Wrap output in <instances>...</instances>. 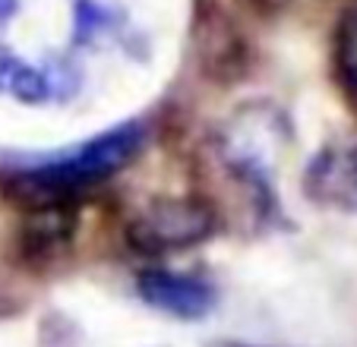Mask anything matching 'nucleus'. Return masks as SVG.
<instances>
[{"mask_svg":"<svg viewBox=\"0 0 357 347\" xmlns=\"http://www.w3.org/2000/svg\"><path fill=\"white\" fill-rule=\"evenodd\" d=\"M212 218L202 206L190 202H168L152 206L127 227V237L142 253H165V249L193 247L202 237H209Z\"/></svg>","mask_w":357,"mask_h":347,"instance_id":"1","label":"nucleus"},{"mask_svg":"<svg viewBox=\"0 0 357 347\" xmlns=\"http://www.w3.org/2000/svg\"><path fill=\"white\" fill-rule=\"evenodd\" d=\"M139 139H142L139 127H121V130H114V133L89 142L76 158H70L67 164L51 171V177L63 180L61 187H86V183H92V180L111 177V174L121 171L136 155Z\"/></svg>","mask_w":357,"mask_h":347,"instance_id":"2","label":"nucleus"},{"mask_svg":"<svg viewBox=\"0 0 357 347\" xmlns=\"http://www.w3.org/2000/svg\"><path fill=\"white\" fill-rule=\"evenodd\" d=\"M139 294L149 307L162 309L168 316H177V319H199L215 303L212 287L171 272H146L139 278Z\"/></svg>","mask_w":357,"mask_h":347,"instance_id":"3","label":"nucleus"},{"mask_svg":"<svg viewBox=\"0 0 357 347\" xmlns=\"http://www.w3.org/2000/svg\"><path fill=\"white\" fill-rule=\"evenodd\" d=\"M335 63H338V73H342L344 86H348L351 95L357 98V10L344 16L342 26H338Z\"/></svg>","mask_w":357,"mask_h":347,"instance_id":"4","label":"nucleus"},{"mask_svg":"<svg viewBox=\"0 0 357 347\" xmlns=\"http://www.w3.org/2000/svg\"><path fill=\"white\" fill-rule=\"evenodd\" d=\"M16 73H20V67L13 63V57L0 51V86H13V76Z\"/></svg>","mask_w":357,"mask_h":347,"instance_id":"5","label":"nucleus"}]
</instances>
